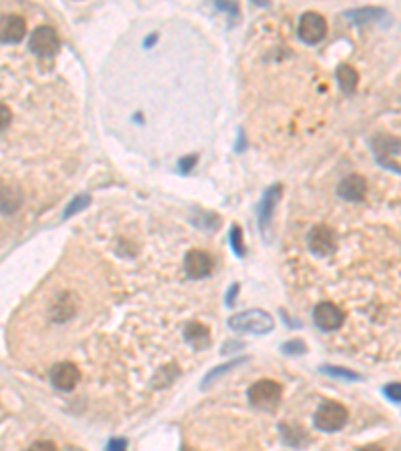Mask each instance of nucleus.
<instances>
[{
	"label": "nucleus",
	"mask_w": 401,
	"mask_h": 451,
	"mask_svg": "<svg viewBox=\"0 0 401 451\" xmlns=\"http://www.w3.org/2000/svg\"><path fill=\"white\" fill-rule=\"evenodd\" d=\"M247 148V141H245V131L239 128V137H237V144H235V151L237 153H243Z\"/></svg>",
	"instance_id": "obj_29"
},
{
	"label": "nucleus",
	"mask_w": 401,
	"mask_h": 451,
	"mask_svg": "<svg viewBox=\"0 0 401 451\" xmlns=\"http://www.w3.org/2000/svg\"><path fill=\"white\" fill-rule=\"evenodd\" d=\"M61 46L59 35L52 26H39L28 39V50L37 57H52Z\"/></svg>",
	"instance_id": "obj_6"
},
{
	"label": "nucleus",
	"mask_w": 401,
	"mask_h": 451,
	"mask_svg": "<svg viewBox=\"0 0 401 451\" xmlns=\"http://www.w3.org/2000/svg\"><path fill=\"white\" fill-rule=\"evenodd\" d=\"M229 241H231L233 253H235L239 259H243V257H245V253H247V249H245V241H243V229H241V227L239 225L231 227Z\"/></svg>",
	"instance_id": "obj_18"
},
{
	"label": "nucleus",
	"mask_w": 401,
	"mask_h": 451,
	"mask_svg": "<svg viewBox=\"0 0 401 451\" xmlns=\"http://www.w3.org/2000/svg\"><path fill=\"white\" fill-rule=\"evenodd\" d=\"M185 273L189 279H205L213 273V257L207 251L190 249L185 255Z\"/></svg>",
	"instance_id": "obj_8"
},
{
	"label": "nucleus",
	"mask_w": 401,
	"mask_h": 451,
	"mask_svg": "<svg viewBox=\"0 0 401 451\" xmlns=\"http://www.w3.org/2000/svg\"><path fill=\"white\" fill-rule=\"evenodd\" d=\"M8 123H10V111L6 104H2V131H6Z\"/></svg>",
	"instance_id": "obj_32"
},
{
	"label": "nucleus",
	"mask_w": 401,
	"mask_h": 451,
	"mask_svg": "<svg viewBox=\"0 0 401 451\" xmlns=\"http://www.w3.org/2000/svg\"><path fill=\"white\" fill-rule=\"evenodd\" d=\"M181 451H195V450H190V448H183V450Z\"/></svg>",
	"instance_id": "obj_34"
},
{
	"label": "nucleus",
	"mask_w": 401,
	"mask_h": 451,
	"mask_svg": "<svg viewBox=\"0 0 401 451\" xmlns=\"http://www.w3.org/2000/svg\"><path fill=\"white\" fill-rule=\"evenodd\" d=\"M0 39L4 44L8 42H21L26 35V22L19 15H4L0 21Z\"/></svg>",
	"instance_id": "obj_13"
},
{
	"label": "nucleus",
	"mask_w": 401,
	"mask_h": 451,
	"mask_svg": "<svg viewBox=\"0 0 401 451\" xmlns=\"http://www.w3.org/2000/svg\"><path fill=\"white\" fill-rule=\"evenodd\" d=\"M335 77H338L339 86H341L343 93H347V95L355 93L359 82V73L353 68V66H349V64H341V66L338 68V73H335Z\"/></svg>",
	"instance_id": "obj_16"
},
{
	"label": "nucleus",
	"mask_w": 401,
	"mask_h": 451,
	"mask_svg": "<svg viewBox=\"0 0 401 451\" xmlns=\"http://www.w3.org/2000/svg\"><path fill=\"white\" fill-rule=\"evenodd\" d=\"M219 223H221V219L217 217V215H213V213H201V221H199V225H205L207 229H219Z\"/></svg>",
	"instance_id": "obj_24"
},
{
	"label": "nucleus",
	"mask_w": 401,
	"mask_h": 451,
	"mask_svg": "<svg viewBox=\"0 0 401 451\" xmlns=\"http://www.w3.org/2000/svg\"><path fill=\"white\" fill-rule=\"evenodd\" d=\"M307 247H309V251L315 257L325 259V257L333 255V251L338 247L335 233L327 225H315L309 231V235H307Z\"/></svg>",
	"instance_id": "obj_7"
},
{
	"label": "nucleus",
	"mask_w": 401,
	"mask_h": 451,
	"mask_svg": "<svg viewBox=\"0 0 401 451\" xmlns=\"http://www.w3.org/2000/svg\"><path fill=\"white\" fill-rule=\"evenodd\" d=\"M343 17L355 22V24H365V22L378 21L380 17H385V10L375 8V6H363V8H351V10L343 12Z\"/></svg>",
	"instance_id": "obj_15"
},
{
	"label": "nucleus",
	"mask_w": 401,
	"mask_h": 451,
	"mask_svg": "<svg viewBox=\"0 0 401 451\" xmlns=\"http://www.w3.org/2000/svg\"><path fill=\"white\" fill-rule=\"evenodd\" d=\"M197 164V155H189V157H183L181 161H179V173H189L190 169Z\"/></svg>",
	"instance_id": "obj_26"
},
{
	"label": "nucleus",
	"mask_w": 401,
	"mask_h": 451,
	"mask_svg": "<svg viewBox=\"0 0 401 451\" xmlns=\"http://www.w3.org/2000/svg\"><path fill=\"white\" fill-rule=\"evenodd\" d=\"M88 205H90V197H88V195H77V197L66 205V209H64L63 219H68V217L77 215L79 211H83V209H86Z\"/></svg>",
	"instance_id": "obj_19"
},
{
	"label": "nucleus",
	"mask_w": 401,
	"mask_h": 451,
	"mask_svg": "<svg viewBox=\"0 0 401 451\" xmlns=\"http://www.w3.org/2000/svg\"><path fill=\"white\" fill-rule=\"evenodd\" d=\"M281 395H283V387L275 379H261L253 383L247 393L249 401L255 407H261V410H273L281 401Z\"/></svg>",
	"instance_id": "obj_4"
},
{
	"label": "nucleus",
	"mask_w": 401,
	"mask_h": 451,
	"mask_svg": "<svg viewBox=\"0 0 401 451\" xmlns=\"http://www.w3.org/2000/svg\"><path fill=\"white\" fill-rule=\"evenodd\" d=\"M383 393L387 399L395 401V403H401V383H389L383 387Z\"/></svg>",
	"instance_id": "obj_23"
},
{
	"label": "nucleus",
	"mask_w": 401,
	"mask_h": 451,
	"mask_svg": "<svg viewBox=\"0 0 401 451\" xmlns=\"http://www.w3.org/2000/svg\"><path fill=\"white\" fill-rule=\"evenodd\" d=\"M371 148L378 163L389 171L401 173V139L391 135H378L371 139Z\"/></svg>",
	"instance_id": "obj_2"
},
{
	"label": "nucleus",
	"mask_w": 401,
	"mask_h": 451,
	"mask_svg": "<svg viewBox=\"0 0 401 451\" xmlns=\"http://www.w3.org/2000/svg\"><path fill=\"white\" fill-rule=\"evenodd\" d=\"M349 417V411L345 410V405H341L338 401H323L315 411L313 423L319 431L325 433H333L345 428Z\"/></svg>",
	"instance_id": "obj_3"
},
{
	"label": "nucleus",
	"mask_w": 401,
	"mask_h": 451,
	"mask_svg": "<svg viewBox=\"0 0 401 451\" xmlns=\"http://www.w3.org/2000/svg\"><path fill=\"white\" fill-rule=\"evenodd\" d=\"M81 381V371L70 361H61L50 370V383L61 391H70Z\"/></svg>",
	"instance_id": "obj_9"
},
{
	"label": "nucleus",
	"mask_w": 401,
	"mask_h": 451,
	"mask_svg": "<svg viewBox=\"0 0 401 451\" xmlns=\"http://www.w3.org/2000/svg\"><path fill=\"white\" fill-rule=\"evenodd\" d=\"M237 293H239V283H233L231 287H229L227 297H225V303H227V307H233V303H235V299H237Z\"/></svg>",
	"instance_id": "obj_28"
},
{
	"label": "nucleus",
	"mask_w": 401,
	"mask_h": 451,
	"mask_svg": "<svg viewBox=\"0 0 401 451\" xmlns=\"http://www.w3.org/2000/svg\"><path fill=\"white\" fill-rule=\"evenodd\" d=\"M245 347V345H243V343H231V341H229V343H225V345H223V349H221V353H223V355H229V353H235V351H239V349H243Z\"/></svg>",
	"instance_id": "obj_31"
},
{
	"label": "nucleus",
	"mask_w": 401,
	"mask_h": 451,
	"mask_svg": "<svg viewBox=\"0 0 401 451\" xmlns=\"http://www.w3.org/2000/svg\"><path fill=\"white\" fill-rule=\"evenodd\" d=\"M281 351L285 355H305L307 353V345H305L303 339H291V341L281 345Z\"/></svg>",
	"instance_id": "obj_21"
},
{
	"label": "nucleus",
	"mask_w": 401,
	"mask_h": 451,
	"mask_svg": "<svg viewBox=\"0 0 401 451\" xmlns=\"http://www.w3.org/2000/svg\"><path fill=\"white\" fill-rule=\"evenodd\" d=\"M185 339L195 349H205L211 343V333H209L207 325H203L199 321H189L185 325Z\"/></svg>",
	"instance_id": "obj_14"
},
{
	"label": "nucleus",
	"mask_w": 401,
	"mask_h": 451,
	"mask_svg": "<svg viewBox=\"0 0 401 451\" xmlns=\"http://www.w3.org/2000/svg\"><path fill=\"white\" fill-rule=\"evenodd\" d=\"M217 8L219 10H227L229 15H239V8H237V4H231V2H217Z\"/></svg>",
	"instance_id": "obj_30"
},
{
	"label": "nucleus",
	"mask_w": 401,
	"mask_h": 451,
	"mask_svg": "<svg viewBox=\"0 0 401 451\" xmlns=\"http://www.w3.org/2000/svg\"><path fill=\"white\" fill-rule=\"evenodd\" d=\"M281 193H283V185L275 183V185H271L265 193H263V199H261V203H259V207H257L259 227H261L263 233L269 229L271 221H273L275 207H277V203L281 201Z\"/></svg>",
	"instance_id": "obj_10"
},
{
	"label": "nucleus",
	"mask_w": 401,
	"mask_h": 451,
	"mask_svg": "<svg viewBox=\"0 0 401 451\" xmlns=\"http://www.w3.org/2000/svg\"><path fill=\"white\" fill-rule=\"evenodd\" d=\"M359 451H383V448L375 445V443H371V445H363Z\"/></svg>",
	"instance_id": "obj_33"
},
{
	"label": "nucleus",
	"mask_w": 401,
	"mask_h": 451,
	"mask_svg": "<svg viewBox=\"0 0 401 451\" xmlns=\"http://www.w3.org/2000/svg\"><path fill=\"white\" fill-rule=\"evenodd\" d=\"M297 35H299L301 41L307 42V44L321 42L325 39V35H327V21H325V17L319 15V12H313V10L301 15L299 26H297Z\"/></svg>",
	"instance_id": "obj_5"
},
{
	"label": "nucleus",
	"mask_w": 401,
	"mask_h": 451,
	"mask_svg": "<svg viewBox=\"0 0 401 451\" xmlns=\"http://www.w3.org/2000/svg\"><path fill=\"white\" fill-rule=\"evenodd\" d=\"M127 439H123V437H113V439H108L105 451H127Z\"/></svg>",
	"instance_id": "obj_25"
},
{
	"label": "nucleus",
	"mask_w": 401,
	"mask_h": 451,
	"mask_svg": "<svg viewBox=\"0 0 401 451\" xmlns=\"http://www.w3.org/2000/svg\"><path fill=\"white\" fill-rule=\"evenodd\" d=\"M313 319H315V325L323 331H335L343 325L345 321V313L333 305V303H319L315 309H313Z\"/></svg>",
	"instance_id": "obj_11"
},
{
	"label": "nucleus",
	"mask_w": 401,
	"mask_h": 451,
	"mask_svg": "<svg viewBox=\"0 0 401 451\" xmlns=\"http://www.w3.org/2000/svg\"><path fill=\"white\" fill-rule=\"evenodd\" d=\"M19 199L21 195H12V189L10 186H2V213L8 215V213H14L17 211V203H12V199Z\"/></svg>",
	"instance_id": "obj_22"
},
{
	"label": "nucleus",
	"mask_w": 401,
	"mask_h": 451,
	"mask_svg": "<svg viewBox=\"0 0 401 451\" xmlns=\"http://www.w3.org/2000/svg\"><path fill=\"white\" fill-rule=\"evenodd\" d=\"M28 451H59V448L52 441H35Z\"/></svg>",
	"instance_id": "obj_27"
},
{
	"label": "nucleus",
	"mask_w": 401,
	"mask_h": 451,
	"mask_svg": "<svg viewBox=\"0 0 401 451\" xmlns=\"http://www.w3.org/2000/svg\"><path fill=\"white\" fill-rule=\"evenodd\" d=\"M367 191V183L361 175H347L345 179H341L338 185V195L345 201L358 203L365 197Z\"/></svg>",
	"instance_id": "obj_12"
},
{
	"label": "nucleus",
	"mask_w": 401,
	"mask_h": 451,
	"mask_svg": "<svg viewBox=\"0 0 401 451\" xmlns=\"http://www.w3.org/2000/svg\"><path fill=\"white\" fill-rule=\"evenodd\" d=\"M229 327L233 331H241V333H255V335H263L273 331L275 321L273 317L261 309H249V311H241L237 315H233L229 319Z\"/></svg>",
	"instance_id": "obj_1"
},
{
	"label": "nucleus",
	"mask_w": 401,
	"mask_h": 451,
	"mask_svg": "<svg viewBox=\"0 0 401 451\" xmlns=\"http://www.w3.org/2000/svg\"><path fill=\"white\" fill-rule=\"evenodd\" d=\"M321 371L325 375H331V377H339V379H349V381H359L358 373H353L351 370H345V367H338V365H323Z\"/></svg>",
	"instance_id": "obj_20"
},
{
	"label": "nucleus",
	"mask_w": 401,
	"mask_h": 451,
	"mask_svg": "<svg viewBox=\"0 0 401 451\" xmlns=\"http://www.w3.org/2000/svg\"><path fill=\"white\" fill-rule=\"evenodd\" d=\"M245 361H247V357H239V359L227 361V363H223V365H219V367H213V370L209 371L207 375H205V379H203L201 387H203V390H207V387L211 385L217 377H221V375H225L227 371H231V370H235V367H239V365H243Z\"/></svg>",
	"instance_id": "obj_17"
}]
</instances>
